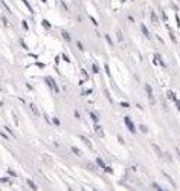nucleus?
Instances as JSON below:
<instances>
[{"mask_svg":"<svg viewBox=\"0 0 180 191\" xmlns=\"http://www.w3.org/2000/svg\"><path fill=\"white\" fill-rule=\"evenodd\" d=\"M124 124L127 125V128L130 130V133H133V135H134V133L137 132V130H136V125H134V122L130 119V116H124Z\"/></svg>","mask_w":180,"mask_h":191,"instance_id":"obj_1","label":"nucleus"},{"mask_svg":"<svg viewBox=\"0 0 180 191\" xmlns=\"http://www.w3.org/2000/svg\"><path fill=\"white\" fill-rule=\"evenodd\" d=\"M44 81H46V84L51 89H54L55 93H60V89H58V86H56V83H55V80L52 77H44Z\"/></svg>","mask_w":180,"mask_h":191,"instance_id":"obj_2","label":"nucleus"},{"mask_svg":"<svg viewBox=\"0 0 180 191\" xmlns=\"http://www.w3.org/2000/svg\"><path fill=\"white\" fill-rule=\"evenodd\" d=\"M145 92H146V96L150 98V101H151V104H154V95H153V87L150 86V84H145Z\"/></svg>","mask_w":180,"mask_h":191,"instance_id":"obj_3","label":"nucleus"},{"mask_svg":"<svg viewBox=\"0 0 180 191\" xmlns=\"http://www.w3.org/2000/svg\"><path fill=\"white\" fill-rule=\"evenodd\" d=\"M154 63H159V64H160L162 68H166V63L163 61L162 55H160L159 52H156V54H154Z\"/></svg>","mask_w":180,"mask_h":191,"instance_id":"obj_4","label":"nucleus"},{"mask_svg":"<svg viewBox=\"0 0 180 191\" xmlns=\"http://www.w3.org/2000/svg\"><path fill=\"white\" fill-rule=\"evenodd\" d=\"M141 31H142V34H144L145 37H146V38H151V32H150V31H148V28H146V26H145L144 23H142V25H141Z\"/></svg>","mask_w":180,"mask_h":191,"instance_id":"obj_5","label":"nucleus"},{"mask_svg":"<svg viewBox=\"0 0 180 191\" xmlns=\"http://www.w3.org/2000/svg\"><path fill=\"white\" fill-rule=\"evenodd\" d=\"M93 128H95L96 135H99V136H104V130H102V127H101V125H99L98 122L95 124V127H93Z\"/></svg>","mask_w":180,"mask_h":191,"instance_id":"obj_6","label":"nucleus"},{"mask_svg":"<svg viewBox=\"0 0 180 191\" xmlns=\"http://www.w3.org/2000/svg\"><path fill=\"white\" fill-rule=\"evenodd\" d=\"M29 109L32 110V113H34V116H40V110H38V107H37L34 103H31L29 104Z\"/></svg>","mask_w":180,"mask_h":191,"instance_id":"obj_7","label":"nucleus"},{"mask_svg":"<svg viewBox=\"0 0 180 191\" xmlns=\"http://www.w3.org/2000/svg\"><path fill=\"white\" fill-rule=\"evenodd\" d=\"M89 116H90V119L95 122V124H96V122H99V116H98V113H96V112H90Z\"/></svg>","mask_w":180,"mask_h":191,"instance_id":"obj_8","label":"nucleus"},{"mask_svg":"<svg viewBox=\"0 0 180 191\" xmlns=\"http://www.w3.org/2000/svg\"><path fill=\"white\" fill-rule=\"evenodd\" d=\"M61 37H63L66 41H70V40H72V38H70V34H69L66 29H63V31H61Z\"/></svg>","mask_w":180,"mask_h":191,"instance_id":"obj_9","label":"nucleus"},{"mask_svg":"<svg viewBox=\"0 0 180 191\" xmlns=\"http://www.w3.org/2000/svg\"><path fill=\"white\" fill-rule=\"evenodd\" d=\"M96 165H98V167H101V168H106V167H107V165H106V162H104L101 157H96Z\"/></svg>","mask_w":180,"mask_h":191,"instance_id":"obj_10","label":"nucleus"},{"mask_svg":"<svg viewBox=\"0 0 180 191\" xmlns=\"http://www.w3.org/2000/svg\"><path fill=\"white\" fill-rule=\"evenodd\" d=\"M153 148H154V151L157 153V156H160V157L163 156V153H162V150L159 148V145H156V144H153Z\"/></svg>","mask_w":180,"mask_h":191,"instance_id":"obj_11","label":"nucleus"},{"mask_svg":"<svg viewBox=\"0 0 180 191\" xmlns=\"http://www.w3.org/2000/svg\"><path fill=\"white\" fill-rule=\"evenodd\" d=\"M70 150H72L73 151V155H76V156H83V153H81V150H79V148H76V147H70Z\"/></svg>","mask_w":180,"mask_h":191,"instance_id":"obj_12","label":"nucleus"},{"mask_svg":"<svg viewBox=\"0 0 180 191\" xmlns=\"http://www.w3.org/2000/svg\"><path fill=\"white\" fill-rule=\"evenodd\" d=\"M168 98H169V100H173V101H176V100H177V95H176L173 90H168Z\"/></svg>","mask_w":180,"mask_h":191,"instance_id":"obj_13","label":"nucleus"},{"mask_svg":"<svg viewBox=\"0 0 180 191\" xmlns=\"http://www.w3.org/2000/svg\"><path fill=\"white\" fill-rule=\"evenodd\" d=\"M26 184H28V187H31L32 190H38V187H37V185L32 182V180H31V179H28V180H26Z\"/></svg>","mask_w":180,"mask_h":191,"instance_id":"obj_14","label":"nucleus"},{"mask_svg":"<svg viewBox=\"0 0 180 191\" xmlns=\"http://www.w3.org/2000/svg\"><path fill=\"white\" fill-rule=\"evenodd\" d=\"M41 25H43V26H44L47 31H51V29H52V26L49 25V21H47V20H41Z\"/></svg>","mask_w":180,"mask_h":191,"instance_id":"obj_15","label":"nucleus"},{"mask_svg":"<svg viewBox=\"0 0 180 191\" xmlns=\"http://www.w3.org/2000/svg\"><path fill=\"white\" fill-rule=\"evenodd\" d=\"M90 68H92V72H93V73H99V72H101V69H99L98 64H92Z\"/></svg>","mask_w":180,"mask_h":191,"instance_id":"obj_16","label":"nucleus"},{"mask_svg":"<svg viewBox=\"0 0 180 191\" xmlns=\"http://www.w3.org/2000/svg\"><path fill=\"white\" fill-rule=\"evenodd\" d=\"M79 139H81V141H83V142H84L86 145H89L90 148H92V142H90V141H89L87 138H86V136H79Z\"/></svg>","mask_w":180,"mask_h":191,"instance_id":"obj_17","label":"nucleus"},{"mask_svg":"<svg viewBox=\"0 0 180 191\" xmlns=\"http://www.w3.org/2000/svg\"><path fill=\"white\" fill-rule=\"evenodd\" d=\"M150 14H151V20H153L154 23H157V21H159V18H157V16H156V12H154V11H150Z\"/></svg>","mask_w":180,"mask_h":191,"instance_id":"obj_18","label":"nucleus"},{"mask_svg":"<svg viewBox=\"0 0 180 191\" xmlns=\"http://www.w3.org/2000/svg\"><path fill=\"white\" fill-rule=\"evenodd\" d=\"M168 32H169V37H171V40H173L174 43H177V38H176V35H174V32H173V29H171V28H169V31H168Z\"/></svg>","mask_w":180,"mask_h":191,"instance_id":"obj_19","label":"nucleus"},{"mask_svg":"<svg viewBox=\"0 0 180 191\" xmlns=\"http://www.w3.org/2000/svg\"><path fill=\"white\" fill-rule=\"evenodd\" d=\"M21 26H23V29H25V31H29V25H28V21H26V20H23V21H21Z\"/></svg>","mask_w":180,"mask_h":191,"instance_id":"obj_20","label":"nucleus"},{"mask_svg":"<svg viewBox=\"0 0 180 191\" xmlns=\"http://www.w3.org/2000/svg\"><path fill=\"white\" fill-rule=\"evenodd\" d=\"M104 69H106V73H107L108 77L111 78V72H110V68H108V64H104Z\"/></svg>","mask_w":180,"mask_h":191,"instance_id":"obj_21","label":"nucleus"},{"mask_svg":"<svg viewBox=\"0 0 180 191\" xmlns=\"http://www.w3.org/2000/svg\"><path fill=\"white\" fill-rule=\"evenodd\" d=\"M51 121H52L54 125H60V119H58V118H55V116H52V119H51Z\"/></svg>","mask_w":180,"mask_h":191,"instance_id":"obj_22","label":"nucleus"},{"mask_svg":"<svg viewBox=\"0 0 180 191\" xmlns=\"http://www.w3.org/2000/svg\"><path fill=\"white\" fill-rule=\"evenodd\" d=\"M151 187H153V188H156V190H163L162 187H160L159 184H156V182H153V184H151Z\"/></svg>","mask_w":180,"mask_h":191,"instance_id":"obj_23","label":"nucleus"},{"mask_svg":"<svg viewBox=\"0 0 180 191\" xmlns=\"http://www.w3.org/2000/svg\"><path fill=\"white\" fill-rule=\"evenodd\" d=\"M0 136H2V138L5 139V141H9V136H8V135H6L5 132H0Z\"/></svg>","mask_w":180,"mask_h":191,"instance_id":"obj_24","label":"nucleus"},{"mask_svg":"<svg viewBox=\"0 0 180 191\" xmlns=\"http://www.w3.org/2000/svg\"><path fill=\"white\" fill-rule=\"evenodd\" d=\"M106 40H107V43L110 46H113V40H111V37L110 35H106Z\"/></svg>","mask_w":180,"mask_h":191,"instance_id":"obj_25","label":"nucleus"},{"mask_svg":"<svg viewBox=\"0 0 180 191\" xmlns=\"http://www.w3.org/2000/svg\"><path fill=\"white\" fill-rule=\"evenodd\" d=\"M5 130H6V132H8V133H11V135H12V136H16V135H14V132H12V128H11V127H8V125H6V127H5Z\"/></svg>","mask_w":180,"mask_h":191,"instance_id":"obj_26","label":"nucleus"},{"mask_svg":"<svg viewBox=\"0 0 180 191\" xmlns=\"http://www.w3.org/2000/svg\"><path fill=\"white\" fill-rule=\"evenodd\" d=\"M139 128H141V132H142V133H148V128H146L145 125H139Z\"/></svg>","mask_w":180,"mask_h":191,"instance_id":"obj_27","label":"nucleus"},{"mask_svg":"<svg viewBox=\"0 0 180 191\" xmlns=\"http://www.w3.org/2000/svg\"><path fill=\"white\" fill-rule=\"evenodd\" d=\"M35 66H38L40 69H43V68H46V64H44V63H40V61H37V63H35Z\"/></svg>","mask_w":180,"mask_h":191,"instance_id":"obj_28","label":"nucleus"},{"mask_svg":"<svg viewBox=\"0 0 180 191\" xmlns=\"http://www.w3.org/2000/svg\"><path fill=\"white\" fill-rule=\"evenodd\" d=\"M104 170H106V173H108V174H113V168H111V167H106Z\"/></svg>","mask_w":180,"mask_h":191,"instance_id":"obj_29","label":"nucleus"},{"mask_svg":"<svg viewBox=\"0 0 180 191\" xmlns=\"http://www.w3.org/2000/svg\"><path fill=\"white\" fill-rule=\"evenodd\" d=\"M118 141H119V144H122V145L125 144V141H124V138H122L121 135H118Z\"/></svg>","mask_w":180,"mask_h":191,"instance_id":"obj_30","label":"nucleus"},{"mask_svg":"<svg viewBox=\"0 0 180 191\" xmlns=\"http://www.w3.org/2000/svg\"><path fill=\"white\" fill-rule=\"evenodd\" d=\"M76 44H78V48H79V51H84V44H83L81 41H76Z\"/></svg>","mask_w":180,"mask_h":191,"instance_id":"obj_31","label":"nucleus"},{"mask_svg":"<svg viewBox=\"0 0 180 191\" xmlns=\"http://www.w3.org/2000/svg\"><path fill=\"white\" fill-rule=\"evenodd\" d=\"M63 60H64L66 63H70V58H69V57H67L66 54H63Z\"/></svg>","mask_w":180,"mask_h":191,"instance_id":"obj_32","label":"nucleus"},{"mask_svg":"<svg viewBox=\"0 0 180 191\" xmlns=\"http://www.w3.org/2000/svg\"><path fill=\"white\" fill-rule=\"evenodd\" d=\"M2 21H3V25H5V26H8V25H9V23H8V18H6V17H2Z\"/></svg>","mask_w":180,"mask_h":191,"instance_id":"obj_33","label":"nucleus"},{"mask_svg":"<svg viewBox=\"0 0 180 191\" xmlns=\"http://www.w3.org/2000/svg\"><path fill=\"white\" fill-rule=\"evenodd\" d=\"M20 43H21V46H23L25 49H29V48H28V44L25 43V40H20Z\"/></svg>","mask_w":180,"mask_h":191,"instance_id":"obj_34","label":"nucleus"},{"mask_svg":"<svg viewBox=\"0 0 180 191\" xmlns=\"http://www.w3.org/2000/svg\"><path fill=\"white\" fill-rule=\"evenodd\" d=\"M90 18V21H92V23H93V25H95V26H98V21H96V20H95V18L93 17H89Z\"/></svg>","mask_w":180,"mask_h":191,"instance_id":"obj_35","label":"nucleus"},{"mask_svg":"<svg viewBox=\"0 0 180 191\" xmlns=\"http://www.w3.org/2000/svg\"><path fill=\"white\" fill-rule=\"evenodd\" d=\"M174 103H176V107H177V110H180V100H176Z\"/></svg>","mask_w":180,"mask_h":191,"instance_id":"obj_36","label":"nucleus"},{"mask_svg":"<svg viewBox=\"0 0 180 191\" xmlns=\"http://www.w3.org/2000/svg\"><path fill=\"white\" fill-rule=\"evenodd\" d=\"M118 37H119V40H121V41L124 40V37H122V32H121V31H118Z\"/></svg>","mask_w":180,"mask_h":191,"instance_id":"obj_37","label":"nucleus"},{"mask_svg":"<svg viewBox=\"0 0 180 191\" xmlns=\"http://www.w3.org/2000/svg\"><path fill=\"white\" fill-rule=\"evenodd\" d=\"M73 115H75V118H76V119H79V118H81V116H79V112H76V110H75V113H73Z\"/></svg>","mask_w":180,"mask_h":191,"instance_id":"obj_38","label":"nucleus"},{"mask_svg":"<svg viewBox=\"0 0 180 191\" xmlns=\"http://www.w3.org/2000/svg\"><path fill=\"white\" fill-rule=\"evenodd\" d=\"M121 105H122V107H130V104H128V103H121Z\"/></svg>","mask_w":180,"mask_h":191,"instance_id":"obj_39","label":"nucleus"},{"mask_svg":"<svg viewBox=\"0 0 180 191\" xmlns=\"http://www.w3.org/2000/svg\"><path fill=\"white\" fill-rule=\"evenodd\" d=\"M41 2H43V3H47V0H41Z\"/></svg>","mask_w":180,"mask_h":191,"instance_id":"obj_40","label":"nucleus"},{"mask_svg":"<svg viewBox=\"0 0 180 191\" xmlns=\"http://www.w3.org/2000/svg\"><path fill=\"white\" fill-rule=\"evenodd\" d=\"M0 92H2V89H0Z\"/></svg>","mask_w":180,"mask_h":191,"instance_id":"obj_41","label":"nucleus"}]
</instances>
